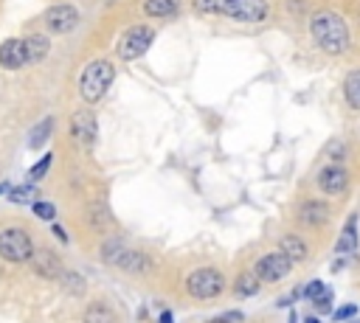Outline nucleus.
Masks as SVG:
<instances>
[{
  "instance_id": "nucleus-13",
  "label": "nucleus",
  "mask_w": 360,
  "mask_h": 323,
  "mask_svg": "<svg viewBox=\"0 0 360 323\" xmlns=\"http://www.w3.org/2000/svg\"><path fill=\"white\" fill-rule=\"evenodd\" d=\"M22 65H28L25 42H22V39H6V42L0 45V67H6V70H20Z\"/></svg>"
},
{
  "instance_id": "nucleus-17",
  "label": "nucleus",
  "mask_w": 360,
  "mask_h": 323,
  "mask_svg": "<svg viewBox=\"0 0 360 323\" xmlns=\"http://www.w3.org/2000/svg\"><path fill=\"white\" fill-rule=\"evenodd\" d=\"M354 247H357V213H352V216L346 219L343 233H340L335 250H338V253H354Z\"/></svg>"
},
{
  "instance_id": "nucleus-16",
  "label": "nucleus",
  "mask_w": 360,
  "mask_h": 323,
  "mask_svg": "<svg viewBox=\"0 0 360 323\" xmlns=\"http://www.w3.org/2000/svg\"><path fill=\"white\" fill-rule=\"evenodd\" d=\"M22 42H25V56H28V62H42L45 53L51 51V42H48L45 34H31V37H25Z\"/></svg>"
},
{
  "instance_id": "nucleus-21",
  "label": "nucleus",
  "mask_w": 360,
  "mask_h": 323,
  "mask_svg": "<svg viewBox=\"0 0 360 323\" xmlns=\"http://www.w3.org/2000/svg\"><path fill=\"white\" fill-rule=\"evenodd\" d=\"M51 132H53V118L39 121V124L31 129V135H28V146H31V149H42L45 140L51 138Z\"/></svg>"
},
{
  "instance_id": "nucleus-33",
  "label": "nucleus",
  "mask_w": 360,
  "mask_h": 323,
  "mask_svg": "<svg viewBox=\"0 0 360 323\" xmlns=\"http://www.w3.org/2000/svg\"><path fill=\"white\" fill-rule=\"evenodd\" d=\"M208 323H231L228 317H214V320H208Z\"/></svg>"
},
{
  "instance_id": "nucleus-3",
  "label": "nucleus",
  "mask_w": 360,
  "mask_h": 323,
  "mask_svg": "<svg viewBox=\"0 0 360 323\" xmlns=\"http://www.w3.org/2000/svg\"><path fill=\"white\" fill-rule=\"evenodd\" d=\"M112 79H115L112 62L110 59H93L90 65H84V70L79 76V93H82V98L87 104H96L107 93V87L112 84Z\"/></svg>"
},
{
  "instance_id": "nucleus-22",
  "label": "nucleus",
  "mask_w": 360,
  "mask_h": 323,
  "mask_svg": "<svg viewBox=\"0 0 360 323\" xmlns=\"http://www.w3.org/2000/svg\"><path fill=\"white\" fill-rule=\"evenodd\" d=\"M233 292H236L239 298H250V295H256V292H259V278H256L253 272H245V275H239V278H236V286H233Z\"/></svg>"
},
{
  "instance_id": "nucleus-15",
  "label": "nucleus",
  "mask_w": 360,
  "mask_h": 323,
  "mask_svg": "<svg viewBox=\"0 0 360 323\" xmlns=\"http://www.w3.org/2000/svg\"><path fill=\"white\" fill-rule=\"evenodd\" d=\"M278 253L281 256H287L292 264H298V261H304L307 258V244H304V239L301 236H295V233H287V236H281L278 239Z\"/></svg>"
},
{
  "instance_id": "nucleus-10",
  "label": "nucleus",
  "mask_w": 360,
  "mask_h": 323,
  "mask_svg": "<svg viewBox=\"0 0 360 323\" xmlns=\"http://www.w3.org/2000/svg\"><path fill=\"white\" fill-rule=\"evenodd\" d=\"M349 185V171L343 166H323L318 171V188L329 197H340Z\"/></svg>"
},
{
  "instance_id": "nucleus-29",
  "label": "nucleus",
  "mask_w": 360,
  "mask_h": 323,
  "mask_svg": "<svg viewBox=\"0 0 360 323\" xmlns=\"http://www.w3.org/2000/svg\"><path fill=\"white\" fill-rule=\"evenodd\" d=\"M329 154H332L335 160H343V143H340V140H332V143H329Z\"/></svg>"
},
{
  "instance_id": "nucleus-35",
  "label": "nucleus",
  "mask_w": 360,
  "mask_h": 323,
  "mask_svg": "<svg viewBox=\"0 0 360 323\" xmlns=\"http://www.w3.org/2000/svg\"><path fill=\"white\" fill-rule=\"evenodd\" d=\"M304 323H321V320H315V317H304Z\"/></svg>"
},
{
  "instance_id": "nucleus-26",
  "label": "nucleus",
  "mask_w": 360,
  "mask_h": 323,
  "mask_svg": "<svg viewBox=\"0 0 360 323\" xmlns=\"http://www.w3.org/2000/svg\"><path fill=\"white\" fill-rule=\"evenodd\" d=\"M48 166H51V154H45L39 163H34V166H31V171H28V177H31V180H39V177H45Z\"/></svg>"
},
{
  "instance_id": "nucleus-11",
  "label": "nucleus",
  "mask_w": 360,
  "mask_h": 323,
  "mask_svg": "<svg viewBox=\"0 0 360 323\" xmlns=\"http://www.w3.org/2000/svg\"><path fill=\"white\" fill-rule=\"evenodd\" d=\"M70 135L79 140V146L90 149L93 140H96V115L90 110H79L73 118H70Z\"/></svg>"
},
{
  "instance_id": "nucleus-6",
  "label": "nucleus",
  "mask_w": 360,
  "mask_h": 323,
  "mask_svg": "<svg viewBox=\"0 0 360 323\" xmlns=\"http://www.w3.org/2000/svg\"><path fill=\"white\" fill-rule=\"evenodd\" d=\"M152 37H155V31L149 25H132V28H127L124 37L118 39V48H115L118 59L132 62V59L143 56L149 51V45H152Z\"/></svg>"
},
{
  "instance_id": "nucleus-2",
  "label": "nucleus",
  "mask_w": 360,
  "mask_h": 323,
  "mask_svg": "<svg viewBox=\"0 0 360 323\" xmlns=\"http://www.w3.org/2000/svg\"><path fill=\"white\" fill-rule=\"evenodd\" d=\"M197 14H222L239 22H262L270 14L267 0H191Z\"/></svg>"
},
{
  "instance_id": "nucleus-4",
  "label": "nucleus",
  "mask_w": 360,
  "mask_h": 323,
  "mask_svg": "<svg viewBox=\"0 0 360 323\" xmlns=\"http://www.w3.org/2000/svg\"><path fill=\"white\" fill-rule=\"evenodd\" d=\"M225 289V278L214 267H200L186 278V292L197 301H211Z\"/></svg>"
},
{
  "instance_id": "nucleus-20",
  "label": "nucleus",
  "mask_w": 360,
  "mask_h": 323,
  "mask_svg": "<svg viewBox=\"0 0 360 323\" xmlns=\"http://www.w3.org/2000/svg\"><path fill=\"white\" fill-rule=\"evenodd\" d=\"M82 323H115V315L107 303H90L82 315Z\"/></svg>"
},
{
  "instance_id": "nucleus-23",
  "label": "nucleus",
  "mask_w": 360,
  "mask_h": 323,
  "mask_svg": "<svg viewBox=\"0 0 360 323\" xmlns=\"http://www.w3.org/2000/svg\"><path fill=\"white\" fill-rule=\"evenodd\" d=\"M326 289H329V286H326L323 281H318V278H315V281H309V284L301 289V298H307V301L312 303V301H315V298H321Z\"/></svg>"
},
{
  "instance_id": "nucleus-31",
  "label": "nucleus",
  "mask_w": 360,
  "mask_h": 323,
  "mask_svg": "<svg viewBox=\"0 0 360 323\" xmlns=\"http://www.w3.org/2000/svg\"><path fill=\"white\" fill-rule=\"evenodd\" d=\"M343 264H346V258H338V261H335V264H332V270H335V272H338V270H343Z\"/></svg>"
},
{
  "instance_id": "nucleus-34",
  "label": "nucleus",
  "mask_w": 360,
  "mask_h": 323,
  "mask_svg": "<svg viewBox=\"0 0 360 323\" xmlns=\"http://www.w3.org/2000/svg\"><path fill=\"white\" fill-rule=\"evenodd\" d=\"M8 188H11L8 183H0V194H3V191H8Z\"/></svg>"
},
{
  "instance_id": "nucleus-18",
  "label": "nucleus",
  "mask_w": 360,
  "mask_h": 323,
  "mask_svg": "<svg viewBox=\"0 0 360 323\" xmlns=\"http://www.w3.org/2000/svg\"><path fill=\"white\" fill-rule=\"evenodd\" d=\"M343 95H346V104L352 110H360V67L349 70L346 79H343Z\"/></svg>"
},
{
  "instance_id": "nucleus-8",
  "label": "nucleus",
  "mask_w": 360,
  "mask_h": 323,
  "mask_svg": "<svg viewBox=\"0 0 360 323\" xmlns=\"http://www.w3.org/2000/svg\"><path fill=\"white\" fill-rule=\"evenodd\" d=\"M290 270H292V261H290L287 256H281V253H267V256H262V258L256 261L253 275H256L259 281H281L284 275H290Z\"/></svg>"
},
{
  "instance_id": "nucleus-25",
  "label": "nucleus",
  "mask_w": 360,
  "mask_h": 323,
  "mask_svg": "<svg viewBox=\"0 0 360 323\" xmlns=\"http://www.w3.org/2000/svg\"><path fill=\"white\" fill-rule=\"evenodd\" d=\"M357 315V303H343L340 309H332V317L338 320V323H343V320H352Z\"/></svg>"
},
{
  "instance_id": "nucleus-28",
  "label": "nucleus",
  "mask_w": 360,
  "mask_h": 323,
  "mask_svg": "<svg viewBox=\"0 0 360 323\" xmlns=\"http://www.w3.org/2000/svg\"><path fill=\"white\" fill-rule=\"evenodd\" d=\"M34 191L31 188H11V202H25Z\"/></svg>"
},
{
  "instance_id": "nucleus-14",
  "label": "nucleus",
  "mask_w": 360,
  "mask_h": 323,
  "mask_svg": "<svg viewBox=\"0 0 360 323\" xmlns=\"http://www.w3.org/2000/svg\"><path fill=\"white\" fill-rule=\"evenodd\" d=\"M298 219H301L304 225L318 228V225L329 222V208H326V202H321V199H307V202L301 205V211H298Z\"/></svg>"
},
{
  "instance_id": "nucleus-7",
  "label": "nucleus",
  "mask_w": 360,
  "mask_h": 323,
  "mask_svg": "<svg viewBox=\"0 0 360 323\" xmlns=\"http://www.w3.org/2000/svg\"><path fill=\"white\" fill-rule=\"evenodd\" d=\"M34 253V244H31V236L22 230V228H6L0 230V256L6 261H28Z\"/></svg>"
},
{
  "instance_id": "nucleus-19",
  "label": "nucleus",
  "mask_w": 360,
  "mask_h": 323,
  "mask_svg": "<svg viewBox=\"0 0 360 323\" xmlns=\"http://www.w3.org/2000/svg\"><path fill=\"white\" fill-rule=\"evenodd\" d=\"M143 11L149 17H174L180 11V0H143Z\"/></svg>"
},
{
  "instance_id": "nucleus-12",
  "label": "nucleus",
  "mask_w": 360,
  "mask_h": 323,
  "mask_svg": "<svg viewBox=\"0 0 360 323\" xmlns=\"http://www.w3.org/2000/svg\"><path fill=\"white\" fill-rule=\"evenodd\" d=\"M28 261H31L34 272L42 275V278H56L62 272V261H59V256L53 250H45V247L42 250H34Z\"/></svg>"
},
{
  "instance_id": "nucleus-5",
  "label": "nucleus",
  "mask_w": 360,
  "mask_h": 323,
  "mask_svg": "<svg viewBox=\"0 0 360 323\" xmlns=\"http://www.w3.org/2000/svg\"><path fill=\"white\" fill-rule=\"evenodd\" d=\"M101 256H104L107 264H115V267H121V270H127V272H149V270H152L149 256L135 253V250H127V247H124L121 242H115V239L104 244Z\"/></svg>"
},
{
  "instance_id": "nucleus-24",
  "label": "nucleus",
  "mask_w": 360,
  "mask_h": 323,
  "mask_svg": "<svg viewBox=\"0 0 360 323\" xmlns=\"http://www.w3.org/2000/svg\"><path fill=\"white\" fill-rule=\"evenodd\" d=\"M332 301H335V295H332V289H326L321 298H315V301H312V306H315V312L329 315V312H332Z\"/></svg>"
},
{
  "instance_id": "nucleus-1",
  "label": "nucleus",
  "mask_w": 360,
  "mask_h": 323,
  "mask_svg": "<svg viewBox=\"0 0 360 323\" xmlns=\"http://www.w3.org/2000/svg\"><path fill=\"white\" fill-rule=\"evenodd\" d=\"M309 34H312L315 45H318L321 51L332 53V56L343 53V51L349 48V42H352L346 20H343L338 11H329V8L312 14V20H309Z\"/></svg>"
},
{
  "instance_id": "nucleus-30",
  "label": "nucleus",
  "mask_w": 360,
  "mask_h": 323,
  "mask_svg": "<svg viewBox=\"0 0 360 323\" xmlns=\"http://www.w3.org/2000/svg\"><path fill=\"white\" fill-rule=\"evenodd\" d=\"M53 233H56V236H59V242H68V233H65V230H62V228H59V225H56V228H53Z\"/></svg>"
},
{
  "instance_id": "nucleus-27",
  "label": "nucleus",
  "mask_w": 360,
  "mask_h": 323,
  "mask_svg": "<svg viewBox=\"0 0 360 323\" xmlns=\"http://www.w3.org/2000/svg\"><path fill=\"white\" fill-rule=\"evenodd\" d=\"M34 213L39 216V219H53V213H56V208L51 205V202H34Z\"/></svg>"
},
{
  "instance_id": "nucleus-36",
  "label": "nucleus",
  "mask_w": 360,
  "mask_h": 323,
  "mask_svg": "<svg viewBox=\"0 0 360 323\" xmlns=\"http://www.w3.org/2000/svg\"><path fill=\"white\" fill-rule=\"evenodd\" d=\"M352 323H360V320H352Z\"/></svg>"
},
{
  "instance_id": "nucleus-32",
  "label": "nucleus",
  "mask_w": 360,
  "mask_h": 323,
  "mask_svg": "<svg viewBox=\"0 0 360 323\" xmlns=\"http://www.w3.org/2000/svg\"><path fill=\"white\" fill-rule=\"evenodd\" d=\"M160 323H172V315L169 312H160Z\"/></svg>"
},
{
  "instance_id": "nucleus-9",
  "label": "nucleus",
  "mask_w": 360,
  "mask_h": 323,
  "mask_svg": "<svg viewBox=\"0 0 360 323\" xmlns=\"http://www.w3.org/2000/svg\"><path fill=\"white\" fill-rule=\"evenodd\" d=\"M76 22H79V11H76L73 6H68V3L51 6V8L45 11V25H48L53 34H68V31L76 28Z\"/></svg>"
}]
</instances>
